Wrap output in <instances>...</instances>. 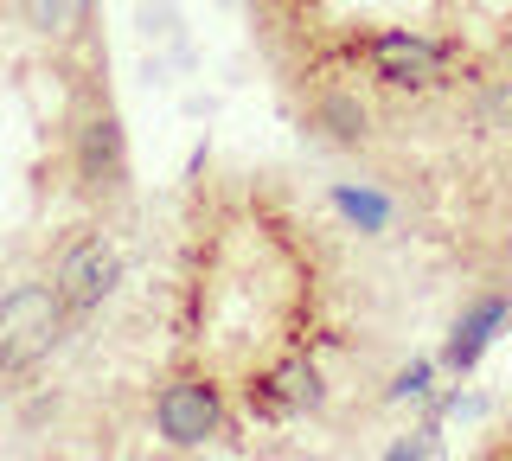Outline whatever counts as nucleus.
<instances>
[{
    "label": "nucleus",
    "mask_w": 512,
    "mask_h": 461,
    "mask_svg": "<svg viewBox=\"0 0 512 461\" xmlns=\"http://www.w3.org/2000/svg\"><path fill=\"white\" fill-rule=\"evenodd\" d=\"M77 314L58 301L52 282H20L0 295V372H39L64 346Z\"/></svg>",
    "instance_id": "1"
},
{
    "label": "nucleus",
    "mask_w": 512,
    "mask_h": 461,
    "mask_svg": "<svg viewBox=\"0 0 512 461\" xmlns=\"http://www.w3.org/2000/svg\"><path fill=\"white\" fill-rule=\"evenodd\" d=\"M71 173L84 199H122L128 193V135L109 97H90L71 122Z\"/></svg>",
    "instance_id": "2"
},
{
    "label": "nucleus",
    "mask_w": 512,
    "mask_h": 461,
    "mask_svg": "<svg viewBox=\"0 0 512 461\" xmlns=\"http://www.w3.org/2000/svg\"><path fill=\"white\" fill-rule=\"evenodd\" d=\"M52 289H58L64 308L84 321V314H96L103 301H116V289H122V250L109 244L103 231L71 237V244L58 250V263H52Z\"/></svg>",
    "instance_id": "3"
},
{
    "label": "nucleus",
    "mask_w": 512,
    "mask_h": 461,
    "mask_svg": "<svg viewBox=\"0 0 512 461\" xmlns=\"http://www.w3.org/2000/svg\"><path fill=\"white\" fill-rule=\"evenodd\" d=\"M154 429L167 449H205L224 436V397L212 378H173L154 397Z\"/></svg>",
    "instance_id": "4"
},
{
    "label": "nucleus",
    "mask_w": 512,
    "mask_h": 461,
    "mask_svg": "<svg viewBox=\"0 0 512 461\" xmlns=\"http://www.w3.org/2000/svg\"><path fill=\"white\" fill-rule=\"evenodd\" d=\"M365 58H372V77L384 90H436L448 84V45L442 39H423V33H372L365 39Z\"/></svg>",
    "instance_id": "5"
},
{
    "label": "nucleus",
    "mask_w": 512,
    "mask_h": 461,
    "mask_svg": "<svg viewBox=\"0 0 512 461\" xmlns=\"http://www.w3.org/2000/svg\"><path fill=\"white\" fill-rule=\"evenodd\" d=\"M506 327H512V295H474L468 308L455 314V327H448L442 365H448V372H474V365L487 359V346L500 340Z\"/></svg>",
    "instance_id": "6"
},
{
    "label": "nucleus",
    "mask_w": 512,
    "mask_h": 461,
    "mask_svg": "<svg viewBox=\"0 0 512 461\" xmlns=\"http://www.w3.org/2000/svg\"><path fill=\"white\" fill-rule=\"evenodd\" d=\"M314 129L333 141V148H365L372 141V109H365L352 90H320L314 97Z\"/></svg>",
    "instance_id": "7"
},
{
    "label": "nucleus",
    "mask_w": 512,
    "mask_h": 461,
    "mask_svg": "<svg viewBox=\"0 0 512 461\" xmlns=\"http://www.w3.org/2000/svg\"><path fill=\"white\" fill-rule=\"evenodd\" d=\"M13 7H20L32 39H52V45L84 39V26H90V0H13Z\"/></svg>",
    "instance_id": "8"
},
{
    "label": "nucleus",
    "mask_w": 512,
    "mask_h": 461,
    "mask_svg": "<svg viewBox=\"0 0 512 461\" xmlns=\"http://www.w3.org/2000/svg\"><path fill=\"white\" fill-rule=\"evenodd\" d=\"M327 199H333V212H340V218H346L352 231H365V237L391 231V218H397V205L384 199L378 186H352V180H340V186H333Z\"/></svg>",
    "instance_id": "9"
},
{
    "label": "nucleus",
    "mask_w": 512,
    "mask_h": 461,
    "mask_svg": "<svg viewBox=\"0 0 512 461\" xmlns=\"http://www.w3.org/2000/svg\"><path fill=\"white\" fill-rule=\"evenodd\" d=\"M263 397H269V410L282 417V410H320V397H327V391H320V372H314V365L295 359V365H282V372L263 385Z\"/></svg>",
    "instance_id": "10"
},
{
    "label": "nucleus",
    "mask_w": 512,
    "mask_h": 461,
    "mask_svg": "<svg viewBox=\"0 0 512 461\" xmlns=\"http://www.w3.org/2000/svg\"><path fill=\"white\" fill-rule=\"evenodd\" d=\"M429 385H436V359H410L404 372L391 378V391H384V397H391V404H404V397H429Z\"/></svg>",
    "instance_id": "11"
},
{
    "label": "nucleus",
    "mask_w": 512,
    "mask_h": 461,
    "mask_svg": "<svg viewBox=\"0 0 512 461\" xmlns=\"http://www.w3.org/2000/svg\"><path fill=\"white\" fill-rule=\"evenodd\" d=\"M410 455H442V442H436V429H416L410 442H391V461H410Z\"/></svg>",
    "instance_id": "12"
}]
</instances>
